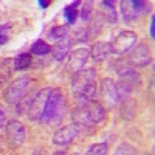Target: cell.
Masks as SVG:
<instances>
[{"mask_svg":"<svg viewBox=\"0 0 155 155\" xmlns=\"http://www.w3.org/2000/svg\"><path fill=\"white\" fill-rule=\"evenodd\" d=\"M146 155H152V153H146Z\"/></svg>","mask_w":155,"mask_h":155,"instance_id":"d6a6232c","label":"cell"},{"mask_svg":"<svg viewBox=\"0 0 155 155\" xmlns=\"http://www.w3.org/2000/svg\"><path fill=\"white\" fill-rule=\"evenodd\" d=\"M149 34H150L152 39L155 37V19H153V17L150 19V30H149Z\"/></svg>","mask_w":155,"mask_h":155,"instance_id":"484cf974","label":"cell"},{"mask_svg":"<svg viewBox=\"0 0 155 155\" xmlns=\"http://www.w3.org/2000/svg\"><path fill=\"white\" fill-rule=\"evenodd\" d=\"M112 53V47L109 42H96L90 51V56L95 62H102L104 59H107Z\"/></svg>","mask_w":155,"mask_h":155,"instance_id":"7c38bea8","label":"cell"},{"mask_svg":"<svg viewBox=\"0 0 155 155\" xmlns=\"http://www.w3.org/2000/svg\"><path fill=\"white\" fill-rule=\"evenodd\" d=\"M101 5L104 6V8H106V11H107V20H109V22H112V23H115V22H116V12H115L113 2H109V0H106V2H102Z\"/></svg>","mask_w":155,"mask_h":155,"instance_id":"7402d4cb","label":"cell"},{"mask_svg":"<svg viewBox=\"0 0 155 155\" xmlns=\"http://www.w3.org/2000/svg\"><path fill=\"white\" fill-rule=\"evenodd\" d=\"M129 61H130L132 65L135 67H146L150 64L152 56H150V50L146 44H138L132 48L130 56H129Z\"/></svg>","mask_w":155,"mask_h":155,"instance_id":"30bf717a","label":"cell"},{"mask_svg":"<svg viewBox=\"0 0 155 155\" xmlns=\"http://www.w3.org/2000/svg\"><path fill=\"white\" fill-rule=\"evenodd\" d=\"M9 28H11V25H9V23H3V25H0V36H8Z\"/></svg>","mask_w":155,"mask_h":155,"instance_id":"d4e9b609","label":"cell"},{"mask_svg":"<svg viewBox=\"0 0 155 155\" xmlns=\"http://www.w3.org/2000/svg\"><path fill=\"white\" fill-rule=\"evenodd\" d=\"M99 98H101V102L99 104L104 107V110H110L113 109L116 104H118V95H116V87H115V82L112 79H104L101 82V87H99Z\"/></svg>","mask_w":155,"mask_h":155,"instance_id":"8992f818","label":"cell"},{"mask_svg":"<svg viewBox=\"0 0 155 155\" xmlns=\"http://www.w3.org/2000/svg\"><path fill=\"white\" fill-rule=\"evenodd\" d=\"M65 107H67V102H65L64 93L59 88L51 90L48 101L45 104L42 121L47 124H58L61 121V118H64V115H65Z\"/></svg>","mask_w":155,"mask_h":155,"instance_id":"3957f363","label":"cell"},{"mask_svg":"<svg viewBox=\"0 0 155 155\" xmlns=\"http://www.w3.org/2000/svg\"><path fill=\"white\" fill-rule=\"evenodd\" d=\"M5 120H6V116H5V112L0 109V127H2L5 124Z\"/></svg>","mask_w":155,"mask_h":155,"instance_id":"4316f807","label":"cell"},{"mask_svg":"<svg viewBox=\"0 0 155 155\" xmlns=\"http://www.w3.org/2000/svg\"><path fill=\"white\" fill-rule=\"evenodd\" d=\"M12 59H3L0 61V87L5 85L12 76Z\"/></svg>","mask_w":155,"mask_h":155,"instance_id":"9a60e30c","label":"cell"},{"mask_svg":"<svg viewBox=\"0 0 155 155\" xmlns=\"http://www.w3.org/2000/svg\"><path fill=\"white\" fill-rule=\"evenodd\" d=\"M51 93V88H42L36 93V96L33 98L30 109H28V116L31 121H42V115L45 110V104L48 101V96Z\"/></svg>","mask_w":155,"mask_h":155,"instance_id":"5b68a950","label":"cell"},{"mask_svg":"<svg viewBox=\"0 0 155 155\" xmlns=\"http://www.w3.org/2000/svg\"><path fill=\"white\" fill-rule=\"evenodd\" d=\"M78 134H79V126L71 123V124H67V126L58 129L53 134L51 140H53V144H56V146H68L78 137Z\"/></svg>","mask_w":155,"mask_h":155,"instance_id":"ba28073f","label":"cell"},{"mask_svg":"<svg viewBox=\"0 0 155 155\" xmlns=\"http://www.w3.org/2000/svg\"><path fill=\"white\" fill-rule=\"evenodd\" d=\"M113 155H138V153H137V149L134 146L127 144V143H121L116 147V150L113 152Z\"/></svg>","mask_w":155,"mask_h":155,"instance_id":"44dd1931","label":"cell"},{"mask_svg":"<svg viewBox=\"0 0 155 155\" xmlns=\"http://www.w3.org/2000/svg\"><path fill=\"white\" fill-rule=\"evenodd\" d=\"M137 44V34L132 31H121L115 37V41L110 44L112 53L115 54H124L129 50H132L134 45Z\"/></svg>","mask_w":155,"mask_h":155,"instance_id":"52a82bcc","label":"cell"},{"mask_svg":"<svg viewBox=\"0 0 155 155\" xmlns=\"http://www.w3.org/2000/svg\"><path fill=\"white\" fill-rule=\"evenodd\" d=\"M45 152H44V149H37V150H34L33 152V155H44Z\"/></svg>","mask_w":155,"mask_h":155,"instance_id":"f546056e","label":"cell"},{"mask_svg":"<svg viewBox=\"0 0 155 155\" xmlns=\"http://www.w3.org/2000/svg\"><path fill=\"white\" fill-rule=\"evenodd\" d=\"M33 64V56L30 53H22L17 54L14 59H12V67L17 71H23V70H28Z\"/></svg>","mask_w":155,"mask_h":155,"instance_id":"5bb4252c","label":"cell"},{"mask_svg":"<svg viewBox=\"0 0 155 155\" xmlns=\"http://www.w3.org/2000/svg\"><path fill=\"white\" fill-rule=\"evenodd\" d=\"M8 42V36H0V45H3Z\"/></svg>","mask_w":155,"mask_h":155,"instance_id":"f1b7e54d","label":"cell"},{"mask_svg":"<svg viewBox=\"0 0 155 155\" xmlns=\"http://www.w3.org/2000/svg\"><path fill=\"white\" fill-rule=\"evenodd\" d=\"M30 78H19V79L12 81V84L5 90V101L8 102V104H17V102L27 95L28 92V87H30Z\"/></svg>","mask_w":155,"mask_h":155,"instance_id":"277c9868","label":"cell"},{"mask_svg":"<svg viewBox=\"0 0 155 155\" xmlns=\"http://www.w3.org/2000/svg\"><path fill=\"white\" fill-rule=\"evenodd\" d=\"M73 123L78 126H92L106 121V110L99 102L90 101L88 104L78 106L71 112Z\"/></svg>","mask_w":155,"mask_h":155,"instance_id":"7a4b0ae2","label":"cell"},{"mask_svg":"<svg viewBox=\"0 0 155 155\" xmlns=\"http://www.w3.org/2000/svg\"><path fill=\"white\" fill-rule=\"evenodd\" d=\"M74 39H78V41H81V42H85L88 39L87 30L85 28H78V31L74 33Z\"/></svg>","mask_w":155,"mask_h":155,"instance_id":"cb8c5ba5","label":"cell"},{"mask_svg":"<svg viewBox=\"0 0 155 155\" xmlns=\"http://www.w3.org/2000/svg\"><path fill=\"white\" fill-rule=\"evenodd\" d=\"M71 90L73 96L79 102V106L88 104L93 101L96 95V71L93 68H82L76 71L71 79Z\"/></svg>","mask_w":155,"mask_h":155,"instance_id":"6da1fadb","label":"cell"},{"mask_svg":"<svg viewBox=\"0 0 155 155\" xmlns=\"http://www.w3.org/2000/svg\"><path fill=\"white\" fill-rule=\"evenodd\" d=\"M70 47H71V41L70 39H61V41H58V44H54V47L51 48V54H53V58L56 61H62L65 59L70 53Z\"/></svg>","mask_w":155,"mask_h":155,"instance_id":"4fadbf2b","label":"cell"},{"mask_svg":"<svg viewBox=\"0 0 155 155\" xmlns=\"http://www.w3.org/2000/svg\"><path fill=\"white\" fill-rule=\"evenodd\" d=\"M67 33H68V27L67 25H61V27H53L50 31H48V37H51V39H64L67 36Z\"/></svg>","mask_w":155,"mask_h":155,"instance_id":"d6986e66","label":"cell"},{"mask_svg":"<svg viewBox=\"0 0 155 155\" xmlns=\"http://www.w3.org/2000/svg\"><path fill=\"white\" fill-rule=\"evenodd\" d=\"M121 12H123V17L126 22H132L135 20L140 14L138 11L134 8L132 5V0H126V2H121Z\"/></svg>","mask_w":155,"mask_h":155,"instance_id":"2e32d148","label":"cell"},{"mask_svg":"<svg viewBox=\"0 0 155 155\" xmlns=\"http://www.w3.org/2000/svg\"><path fill=\"white\" fill-rule=\"evenodd\" d=\"M88 58H90V50H87V48H76L74 51H71L70 56H68L67 68L70 71H73V73L82 70Z\"/></svg>","mask_w":155,"mask_h":155,"instance_id":"8fae6325","label":"cell"},{"mask_svg":"<svg viewBox=\"0 0 155 155\" xmlns=\"http://www.w3.org/2000/svg\"><path fill=\"white\" fill-rule=\"evenodd\" d=\"M53 155H67L65 152H56V153H53Z\"/></svg>","mask_w":155,"mask_h":155,"instance_id":"4dcf8cb0","label":"cell"},{"mask_svg":"<svg viewBox=\"0 0 155 155\" xmlns=\"http://www.w3.org/2000/svg\"><path fill=\"white\" fill-rule=\"evenodd\" d=\"M31 53H33V54H37V56H45V54L50 53V45L39 39V41H36V42L33 44Z\"/></svg>","mask_w":155,"mask_h":155,"instance_id":"e0dca14e","label":"cell"},{"mask_svg":"<svg viewBox=\"0 0 155 155\" xmlns=\"http://www.w3.org/2000/svg\"><path fill=\"white\" fill-rule=\"evenodd\" d=\"M90 9H92V2L85 3L84 8H82V11H81V19H82L84 22H87V20L90 19Z\"/></svg>","mask_w":155,"mask_h":155,"instance_id":"603a6c76","label":"cell"},{"mask_svg":"<svg viewBox=\"0 0 155 155\" xmlns=\"http://www.w3.org/2000/svg\"><path fill=\"white\" fill-rule=\"evenodd\" d=\"M107 144L106 143H98V144H93L90 146L85 152V155H107Z\"/></svg>","mask_w":155,"mask_h":155,"instance_id":"ffe728a7","label":"cell"},{"mask_svg":"<svg viewBox=\"0 0 155 155\" xmlns=\"http://www.w3.org/2000/svg\"><path fill=\"white\" fill-rule=\"evenodd\" d=\"M71 155H81V153H71Z\"/></svg>","mask_w":155,"mask_h":155,"instance_id":"1f68e13d","label":"cell"},{"mask_svg":"<svg viewBox=\"0 0 155 155\" xmlns=\"http://www.w3.org/2000/svg\"><path fill=\"white\" fill-rule=\"evenodd\" d=\"M81 2H74L71 5H68L65 9H64V16H65V19L68 20V23H74L76 22V17H78V6H79Z\"/></svg>","mask_w":155,"mask_h":155,"instance_id":"ac0fdd59","label":"cell"},{"mask_svg":"<svg viewBox=\"0 0 155 155\" xmlns=\"http://www.w3.org/2000/svg\"><path fill=\"white\" fill-rule=\"evenodd\" d=\"M37 5L41 6V8H47V6L50 5V2H48V0H39V2H37Z\"/></svg>","mask_w":155,"mask_h":155,"instance_id":"83f0119b","label":"cell"},{"mask_svg":"<svg viewBox=\"0 0 155 155\" xmlns=\"http://www.w3.org/2000/svg\"><path fill=\"white\" fill-rule=\"evenodd\" d=\"M6 137H8L9 144L17 147L25 141V137H27V127L17 120H11V121L6 123Z\"/></svg>","mask_w":155,"mask_h":155,"instance_id":"9c48e42d","label":"cell"}]
</instances>
